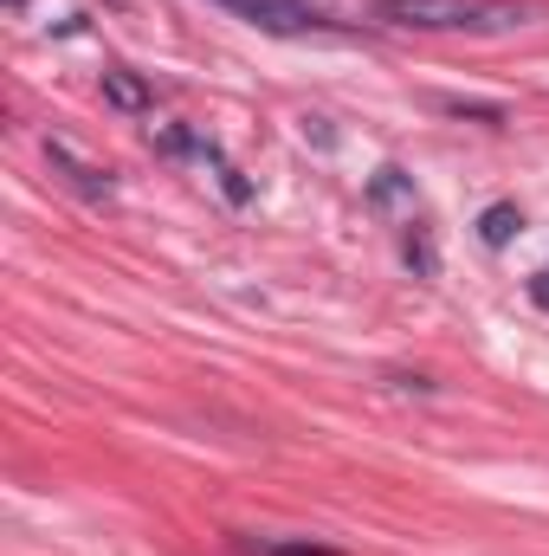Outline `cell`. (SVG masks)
Masks as SVG:
<instances>
[{
	"label": "cell",
	"mask_w": 549,
	"mask_h": 556,
	"mask_svg": "<svg viewBox=\"0 0 549 556\" xmlns=\"http://www.w3.org/2000/svg\"><path fill=\"white\" fill-rule=\"evenodd\" d=\"M253 556H336V544H317V538H246Z\"/></svg>",
	"instance_id": "obj_6"
},
{
	"label": "cell",
	"mask_w": 549,
	"mask_h": 556,
	"mask_svg": "<svg viewBox=\"0 0 549 556\" xmlns=\"http://www.w3.org/2000/svg\"><path fill=\"white\" fill-rule=\"evenodd\" d=\"M518 227H524V214H518V207H505V201H498V207H485V220H478L485 247H505V240H511Z\"/></svg>",
	"instance_id": "obj_7"
},
{
	"label": "cell",
	"mask_w": 549,
	"mask_h": 556,
	"mask_svg": "<svg viewBox=\"0 0 549 556\" xmlns=\"http://www.w3.org/2000/svg\"><path fill=\"white\" fill-rule=\"evenodd\" d=\"M214 7H227V0H214Z\"/></svg>",
	"instance_id": "obj_10"
},
{
	"label": "cell",
	"mask_w": 549,
	"mask_h": 556,
	"mask_svg": "<svg viewBox=\"0 0 549 556\" xmlns=\"http://www.w3.org/2000/svg\"><path fill=\"white\" fill-rule=\"evenodd\" d=\"M7 7H13V13H20V7H26V0H7Z\"/></svg>",
	"instance_id": "obj_9"
},
{
	"label": "cell",
	"mask_w": 549,
	"mask_h": 556,
	"mask_svg": "<svg viewBox=\"0 0 549 556\" xmlns=\"http://www.w3.org/2000/svg\"><path fill=\"white\" fill-rule=\"evenodd\" d=\"M369 201H375V207H388V214H401V227H420V194L408 188V175H401V168H382V175H375V188H369Z\"/></svg>",
	"instance_id": "obj_5"
},
{
	"label": "cell",
	"mask_w": 549,
	"mask_h": 556,
	"mask_svg": "<svg viewBox=\"0 0 549 556\" xmlns=\"http://www.w3.org/2000/svg\"><path fill=\"white\" fill-rule=\"evenodd\" d=\"M531 0H375L382 26H408V33H505L524 26Z\"/></svg>",
	"instance_id": "obj_1"
},
{
	"label": "cell",
	"mask_w": 549,
	"mask_h": 556,
	"mask_svg": "<svg viewBox=\"0 0 549 556\" xmlns=\"http://www.w3.org/2000/svg\"><path fill=\"white\" fill-rule=\"evenodd\" d=\"M46 155H52V162L65 168V181H72L78 194H91V201H111V168H98V162H85V155H78L72 142H59V137L46 142Z\"/></svg>",
	"instance_id": "obj_3"
},
{
	"label": "cell",
	"mask_w": 549,
	"mask_h": 556,
	"mask_svg": "<svg viewBox=\"0 0 549 556\" xmlns=\"http://www.w3.org/2000/svg\"><path fill=\"white\" fill-rule=\"evenodd\" d=\"M531 298H537V304L549 311V273H537V278H531Z\"/></svg>",
	"instance_id": "obj_8"
},
{
	"label": "cell",
	"mask_w": 549,
	"mask_h": 556,
	"mask_svg": "<svg viewBox=\"0 0 549 556\" xmlns=\"http://www.w3.org/2000/svg\"><path fill=\"white\" fill-rule=\"evenodd\" d=\"M227 13H240L246 26H259L272 39H349V26L310 0H227Z\"/></svg>",
	"instance_id": "obj_2"
},
{
	"label": "cell",
	"mask_w": 549,
	"mask_h": 556,
	"mask_svg": "<svg viewBox=\"0 0 549 556\" xmlns=\"http://www.w3.org/2000/svg\"><path fill=\"white\" fill-rule=\"evenodd\" d=\"M104 98H111L124 117H149V111H155V85H142L130 65H104Z\"/></svg>",
	"instance_id": "obj_4"
}]
</instances>
